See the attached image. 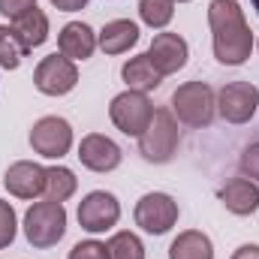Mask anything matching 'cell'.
I'll return each mask as SVG.
<instances>
[{
  "instance_id": "1",
  "label": "cell",
  "mask_w": 259,
  "mask_h": 259,
  "mask_svg": "<svg viewBox=\"0 0 259 259\" xmlns=\"http://www.w3.org/2000/svg\"><path fill=\"white\" fill-rule=\"evenodd\" d=\"M208 24L214 33V58L226 66H238L250 58L253 33L244 21L238 0H211L208 3Z\"/></svg>"
},
{
  "instance_id": "2",
  "label": "cell",
  "mask_w": 259,
  "mask_h": 259,
  "mask_svg": "<svg viewBox=\"0 0 259 259\" xmlns=\"http://www.w3.org/2000/svg\"><path fill=\"white\" fill-rule=\"evenodd\" d=\"M66 232V211L64 202H36L24 214V235L33 247L46 250L55 247Z\"/></svg>"
},
{
  "instance_id": "3",
  "label": "cell",
  "mask_w": 259,
  "mask_h": 259,
  "mask_svg": "<svg viewBox=\"0 0 259 259\" xmlns=\"http://www.w3.org/2000/svg\"><path fill=\"white\" fill-rule=\"evenodd\" d=\"M178 148V121L169 109H157L148 130L139 136V154L148 163H169Z\"/></svg>"
},
{
  "instance_id": "4",
  "label": "cell",
  "mask_w": 259,
  "mask_h": 259,
  "mask_svg": "<svg viewBox=\"0 0 259 259\" xmlns=\"http://www.w3.org/2000/svg\"><path fill=\"white\" fill-rule=\"evenodd\" d=\"M172 109L187 127H208L214 121V91L205 81H187L172 94Z\"/></svg>"
},
{
  "instance_id": "5",
  "label": "cell",
  "mask_w": 259,
  "mask_h": 259,
  "mask_svg": "<svg viewBox=\"0 0 259 259\" xmlns=\"http://www.w3.org/2000/svg\"><path fill=\"white\" fill-rule=\"evenodd\" d=\"M109 115H112V124L121 133L142 136L148 130V124H151V118H154V106H151V100L142 91H124V94H118L112 100Z\"/></svg>"
},
{
  "instance_id": "6",
  "label": "cell",
  "mask_w": 259,
  "mask_h": 259,
  "mask_svg": "<svg viewBox=\"0 0 259 259\" xmlns=\"http://www.w3.org/2000/svg\"><path fill=\"white\" fill-rule=\"evenodd\" d=\"M256 106H259V88L250 84V81L223 84V91L217 94V112L229 124H247L256 115Z\"/></svg>"
},
{
  "instance_id": "7",
  "label": "cell",
  "mask_w": 259,
  "mask_h": 259,
  "mask_svg": "<svg viewBox=\"0 0 259 259\" xmlns=\"http://www.w3.org/2000/svg\"><path fill=\"white\" fill-rule=\"evenodd\" d=\"M75 81H78V69L64 55L42 58L39 66H36V72H33V84L42 94H49V97H64V94H69L75 88Z\"/></svg>"
},
{
  "instance_id": "8",
  "label": "cell",
  "mask_w": 259,
  "mask_h": 259,
  "mask_svg": "<svg viewBox=\"0 0 259 259\" xmlns=\"http://www.w3.org/2000/svg\"><path fill=\"white\" fill-rule=\"evenodd\" d=\"M175 220H178V202L166 193H148L136 205V223L151 235L169 232L175 226Z\"/></svg>"
},
{
  "instance_id": "9",
  "label": "cell",
  "mask_w": 259,
  "mask_h": 259,
  "mask_svg": "<svg viewBox=\"0 0 259 259\" xmlns=\"http://www.w3.org/2000/svg\"><path fill=\"white\" fill-rule=\"evenodd\" d=\"M30 145H33L36 154H42L49 160H58L72 145V127L66 124L64 118H58V115L39 118L33 124V130H30Z\"/></svg>"
},
{
  "instance_id": "10",
  "label": "cell",
  "mask_w": 259,
  "mask_h": 259,
  "mask_svg": "<svg viewBox=\"0 0 259 259\" xmlns=\"http://www.w3.org/2000/svg\"><path fill=\"white\" fill-rule=\"evenodd\" d=\"M118 217H121V205L106 190H94L78 202V223L88 232H106L118 223Z\"/></svg>"
},
{
  "instance_id": "11",
  "label": "cell",
  "mask_w": 259,
  "mask_h": 259,
  "mask_svg": "<svg viewBox=\"0 0 259 259\" xmlns=\"http://www.w3.org/2000/svg\"><path fill=\"white\" fill-rule=\"evenodd\" d=\"M78 160L81 166H88L91 172H112L121 166V148L109 139V136H100V133H91L81 139L78 145Z\"/></svg>"
},
{
  "instance_id": "12",
  "label": "cell",
  "mask_w": 259,
  "mask_h": 259,
  "mask_svg": "<svg viewBox=\"0 0 259 259\" xmlns=\"http://www.w3.org/2000/svg\"><path fill=\"white\" fill-rule=\"evenodd\" d=\"M148 61L160 75H172L187 64V42L178 33H157L148 49Z\"/></svg>"
},
{
  "instance_id": "13",
  "label": "cell",
  "mask_w": 259,
  "mask_h": 259,
  "mask_svg": "<svg viewBox=\"0 0 259 259\" xmlns=\"http://www.w3.org/2000/svg\"><path fill=\"white\" fill-rule=\"evenodd\" d=\"M3 184H6L9 193L18 196V199H36L39 193H46V169L39 163L21 160V163L9 166Z\"/></svg>"
},
{
  "instance_id": "14",
  "label": "cell",
  "mask_w": 259,
  "mask_h": 259,
  "mask_svg": "<svg viewBox=\"0 0 259 259\" xmlns=\"http://www.w3.org/2000/svg\"><path fill=\"white\" fill-rule=\"evenodd\" d=\"M58 46H61V55L64 58H69V61H84V58L94 55L97 36H94V30L88 24L69 21L64 30H61V36H58Z\"/></svg>"
},
{
  "instance_id": "15",
  "label": "cell",
  "mask_w": 259,
  "mask_h": 259,
  "mask_svg": "<svg viewBox=\"0 0 259 259\" xmlns=\"http://www.w3.org/2000/svg\"><path fill=\"white\" fill-rule=\"evenodd\" d=\"M220 202L238 214V217H247L259 208V187L250 181V178H232L223 190H220Z\"/></svg>"
},
{
  "instance_id": "16",
  "label": "cell",
  "mask_w": 259,
  "mask_h": 259,
  "mask_svg": "<svg viewBox=\"0 0 259 259\" xmlns=\"http://www.w3.org/2000/svg\"><path fill=\"white\" fill-rule=\"evenodd\" d=\"M139 42V27L127 21V18H118V21H109L103 30H100V49L106 55H124L133 46Z\"/></svg>"
},
{
  "instance_id": "17",
  "label": "cell",
  "mask_w": 259,
  "mask_h": 259,
  "mask_svg": "<svg viewBox=\"0 0 259 259\" xmlns=\"http://www.w3.org/2000/svg\"><path fill=\"white\" fill-rule=\"evenodd\" d=\"M12 30L18 33V39H21L24 49L30 52V49H36V46H42V42L49 39V18H46V12H39V9L33 6V9H27L24 15L15 18Z\"/></svg>"
},
{
  "instance_id": "18",
  "label": "cell",
  "mask_w": 259,
  "mask_h": 259,
  "mask_svg": "<svg viewBox=\"0 0 259 259\" xmlns=\"http://www.w3.org/2000/svg\"><path fill=\"white\" fill-rule=\"evenodd\" d=\"M121 75H124V81L130 84V91H154L160 81H163V75L154 69V64L148 61V55H139V58H130L124 69H121Z\"/></svg>"
},
{
  "instance_id": "19",
  "label": "cell",
  "mask_w": 259,
  "mask_h": 259,
  "mask_svg": "<svg viewBox=\"0 0 259 259\" xmlns=\"http://www.w3.org/2000/svg\"><path fill=\"white\" fill-rule=\"evenodd\" d=\"M169 259H214V247H211V238L205 232H181L172 247H169Z\"/></svg>"
},
{
  "instance_id": "20",
  "label": "cell",
  "mask_w": 259,
  "mask_h": 259,
  "mask_svg": "<svg viewBox=\"0 0 259 259\" xmlns=\"http://www.w3.org/2000/svg\"><path fill=\"white\" fill-rule=\"evenodd\" d=\"M72 193H75V175L66 166L46 169V196H49V202H66Z\"/></svg>"
},
{
  "instance_id": "21",
  "label": "cell",
  "mask_w": 259,
  "mask_h": 259,
  "mask_svg": "<svg viewBox=\"0 0 259 259\" xmlns=\"http://www.w3.org/2000/svg\"><path fill=\"white\" fill-rule=\"evenodd\" d=\"M24 55H27V49H24V42L18 39V33H15L12 27L0 24V66L15 69V66L21 64Z\"/></svg>"
},
{
  "instance_id": "22",
  "label": "cell",
  "mask_w": 259,
  "mask_h": 259,
  "mask_svg": "<svg viewBox=\"0 0 259 259\" xmlns=\"http://www.w3.org/2000/svg\"><path fill=\"white\" fill-rule=\"evenodd\" d=\"M139 15L151 27H166L172 21V15H175V0H142Z\"/></svg>"
},
{
  "instance_id": "23",
  "label": "cell",
  "mask_w": 259,
  "mask_h": 259,
  "mask_svg": "<svg viewBox=\"0 0 259 259\" xmlns=\"http://www.w3.org/2000/svg\"><path fill=\"white\" fill-rule=\"evenodd\" d=\"M109 253L112 259H145V244L133 232H118L109 241Z\"/></svg>"
},
{
  "instance_id": "24",
  "label": "cell",
  "mask_w": 259,
  "mask_h": 259,
  "mask_svg": "<svg viewBox=\"0 0 259 259\" xmlns=\"http://www.w3.org/2000/svg\"><path fill=\"white\" fill-rule=\"evenodd\" d=\"M15 229H18V223H15V211H12V205L0 199V247H9V244H12Z\"/></svg>"
},
{
  "instance_id": "25",
  "label": "cell",
  "mask_w": 259,
  "mask_h": 259,
  "mask_svg": "<svg viewBox=\"0 0 259 259\" xmlns=\"http://www.w3.org/2000/svg\"><path fill=\"white\" fill-rule=\"evenodd\" d=\"M69 259H112V253H109V244L103 241H78L69 250Z\"/></svg>"
},
{
  "instance_id": "26",
  "label": "cell",
  "mask_w": 259,
  "mask_h": 259,
  "mask_svg": "<svg viewBox=\"0 0 259 259\" xmlns=\"http://www.w3.org/2000/svg\"><path fill=\"white\" fill-rule=\"evenodd\" d=\"M241 172H244L247 178L259 181V142L256 145H250V148L241 154Z\"/></svg>"
},
{
  "instance_id": "27",
  "label": "cell",
  "mask_w": 259,
  "mask_h": 259,
  "mask_svg": "<svg viewBox=\"0 0 259 259\" xmlns=\"http://www.w3.org/2000/svg\"><path fill=\"white\" fill-rule=\"evenodd\" d=\"M33 6H36V0H0V12L9 15V18H18Z\"/></svg>"
},
{
  "instance_id": "28",
  "label": "cell",
  "mask_w": 259,
  "mask_h": 259,
  "mask_svg": "<svg viewBox=\"0 0 259 259\" xmlns=\"http://www.w3.org/2000/svg\"><path fill=\"white\" fill-rule=\"evenodd\" d=\"M232 259H259V247L256 244H244V247H238Z\"/></svg>"
},
{
  "instance_id": "29",
  "label": "cell",
  "mask_w": 259,
  "mask_h": 259,
  "mask_svg": "<svg viewBox=\"0 0 259 259\" xmlns=\"http://www.w3.org/2000/svg\"><path fill=\"white\" fill-rule=\"evenodd\" d=\"M58 9H64V12H75V9H81L88 0H52Z\"/></svg>"
},
{
  "instance_id": "30",
  "label": "cell",
  "mask_w": 259,
  "mask_h": 259,
  "mask_svg": "<svg viewBox=\"0 0 259 259\" xmlns=\"http://www.w3.org/2000/svg\"><path fill=\"white\" fill-rule=\"evenodd\" d=\"M250 3H253V9H256V15H259V0H250Z\"/></svg>"
},
{
  "instance_id": "31",
  "label": "cell",
  "mask_w": 259,
  "mask_h": 259,
  "mask_svg": "<svg viewBox=\"0 0 259 259\" xmlns=\"http://www.w3.org/2000/svg\"><path fill=\"white\" fill-rule=\"evenodd\" d=\"M178 3H187V0H178Z\"/></svg>"
}]
</instances>
